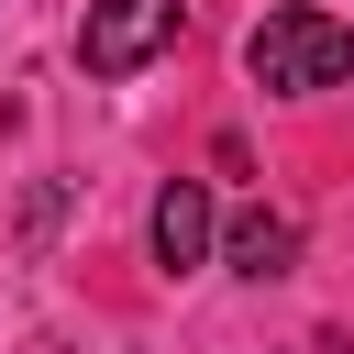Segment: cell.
<instances>
[{
  "label": "cell",
  "mask_w": 354,
  "mask_h": 354,
  "mask_svg": "<svg viewBox=\"0 0 354 354\" xmlns=\"http://www.w3.org/2000/svg\"><path fill=\"white\" fill-rule=\"evenodd\" d=\"M166 44H177V0H88V22H77V66L88 77H133Z\"/></svg>",
  "instance_id": "7a4b0ae2"
},
{
  "label": "cell",
  "mask_w": 354,
  "mask_h": 354,
  "mask_svg": "<svg viewBox=\"0 0 354 354\" xmlns=\"http://www.w3.org/2000/svg\"><path fill=\"white\" fill-rule=\"evenodd\" d=\"M243 66H254V88H277V100H310V88H343V77H354V22H332V11L288 0V11H266V22H254Z\"/></svg>",
  "instance_id": "6da1fadb"
},
{
  "label": "cell",
  "mask_w": 354,
  "mask_h": 354,
  "mask_svg": "<svg viewBox=\"0 0 354 354\" xmlns=\"http://www.w3.org/2000/svg\"><path fill=\"white\" fill-rule=\"evenodd\" d=\"M221 254H232V277H288V254H299V221H288V210H243V221L221 232Z\"/></svg>",
  "instance_id": "277c9868"
},
{
  "label": "cell",
  "mask_w": 354,
  "mask_h": 354,
  "mask_svg": "<svg viewBox=\"0 0 354 354\" xmlns=\"http://www.w3.org/2000/svg\"><path fill=\"white\" fill-rule=\"evenodd\" d=\"M144 243H155V266H166V277H188V266L221 243L210 188H199V177H166V188H155V210H144Z\"/></svg>",
  "instance_id": "3957f363"
}]
</instances>
